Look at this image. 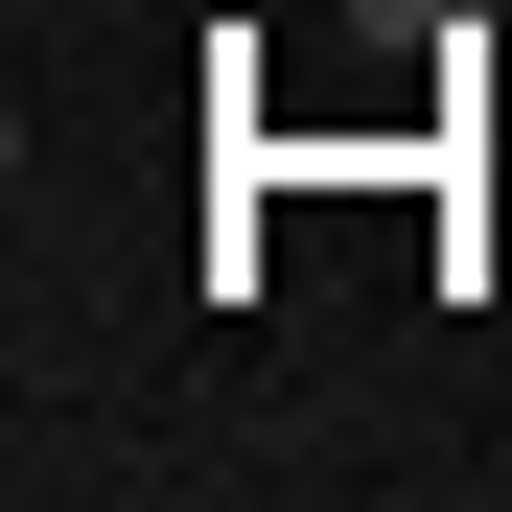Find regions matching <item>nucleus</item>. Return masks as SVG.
Wrapping results in <instances>:
<instances>
[{
    "instance_id": "1",
    "label": "nucleus",
    "mask_w": 512,
    "mask_h": 512,
    "mask_svg": "<svg viewBox=\"0 0 512 512\" xmlns=\"http://www.w3.org/2000/svg\"><path fill=\"white\" fill-rule=\"evenodd\" d=\"M350 24H396V47H466V0H350Z\"/></svg>"
}]
</instances>
